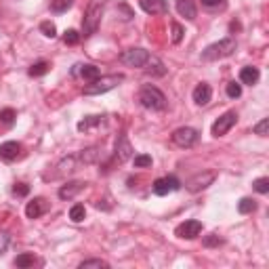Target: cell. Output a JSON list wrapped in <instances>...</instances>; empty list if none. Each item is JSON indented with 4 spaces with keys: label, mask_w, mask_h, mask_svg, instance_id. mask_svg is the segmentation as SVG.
<instances>
[{
    "label": "cell",
    "mask_w": 269,
    "mask_h": 269,
    "mask_svg": "<svg viewBox=\"0 0 269 269\" xmlns=\"http://www.w3.org/2000/svg\"><path fill=\"white\" fill-rule=\"evenodd\" d=\"M139 103L143 105L145 110H151V112H162L166 110V97L158 86L154 84H145L139 91Z\"/></svg>",
    "instance_id": "1"
},
{
    "label": "cell",
    "mask_w": 269,
    "mask_h": 269,
    "mask_svg": "<svg viewBox=\"0 0 269 269\" xmlns=\"http://www.w3.org/2000/svg\"><path fill=\"white\" fill-rule=\"evenodd\" d=\"M236 40L233 38H223L219 40L215 44L206 46V49L202 51V59L204 61H219V59H225V57L233 55V51H236Z\"/></svg>",
    "instance_id": "2"
},
{
    "label": "cell",
    "mask_w": 269,
    "mask_h": 269,
    "mask_svg": "<svg viewBox=\"0 0 269 269\" xmlns=\"http://www.w3.org/2000/svg\"><path fill=\"white\" fill-rule=\"evenodd\" d=\"M101 17H103V3L101 0H93L88 5L86 13H84V19H82V34L84 38L93 36V34L97 32L99 23H101Z\"/></svg>",
    "instance_id": "3"
},
{
    "label": "cell",
    "mask_w": 269,
    "mask_h": 269,
    "mask_svg": "<svg viewBox=\"0 0 269 269\" xmlns=\"http://www.w3.org/2000/svg\"><path fill=\"white\" fill-rule=\"evenodd\" d=\"M124 80L122 74H112V76H99L97 80H93L84 86V95H103L112 88H116Z\"/></svg>",
    "instance_id": "4"
},
{
    "label": "cell",
    "mask_w": 269,
    "mask_h": 269,
    "mask_svg": "<svg viewBox=\"0 0 269 269\" xmlns=\"http://www.w3.org/2000/svg\"><path fill=\"white\" fill-rule=\"evenodd\" d=\"M149 57L151 55L145 49H126L120 53V61L128 67H145Z\"/></svg>",
    "instance_id": "5"
},
{
    "label": "cell",
    "mask_w": 269,
    "mask_h": 269,
    "mask_svg": "<svg viewBox=\"0 0 269 269\" xmlns=\"http://www.w3.org/2000/svg\"><path fill=\"white\" fill-rule=\"evenodd\" d=\"M198 131L192 126H181L177 128V131L172 133V143L174 145H179V147H192L196 141H198Z\"/></svg>",
    "instance_id": "6"
},
{
    "label": "cell",
    "mask_w": 269,
    "mask_h": 269,
    "mask_svg": "<svg viewBox=\"0 0 269 269\" xmlns=\"http://www.w3.org/2000/svg\"><path fill=\"white\" fill-rule=\"evenodd\" d=\"M181 187L179 179L177 177H160L154 181V185H151V190H154L156 196H168L172 192H177Z\"/></svg>",
    "instance_id": "7"
},
{
    "label": "cell",
    "mask_w": 269,
    "mask_h": 269,
    "mask_svg": "<svg viewBox=\"0 0 269 269\" xmlns=\"http://www.w3.org/2000/svg\"><path fill=\"white\" fill-rule=\"evenodd\" d=\"M200 231H202V223H200V221L190 219V221H185V223H181L177 229H174V236L183 238V240H194V238L200 236Z\"/></svg>",
    "instance_id": "8"
},
{
    "label": "cell",
    "mask_w": 269,
    "mask_h": 269,
    "mask_svg": "<svg viewBox=\"0 0 269 269\" xmlns=\"http://www.w3.org/2000/svg\"><path fill=\"white\" fill-rule=\"evenodd\" d=\"M238 122V114L236 112H227V114H223L221 118L213 124V135L215 137H223L225 133H229L231 131V126Z\"/></svg>",
    "instance_id": "9"
},
{
    "label": "cell",
    "mask_w": 269,
    "mask_h": 269,
    "mask_svg": "<svg viewBox=\"0 0 269 269\" xmlns=\"http://www.w3.org/2000/svg\"><path fill=\"white\" fill-rule=\"evenodd\" d=\"M72 74L74 76H80L82 80H86V82H93V80H97L101 76V69L97 65H93V63H84V65L78 63V65H74Z\"/></svg>",
    "instance_id": "10"
},
{
    "label": "cell",
    "mask_w": 269,
    "mask_h": 269,
    "mask_svg": "<svg viewBox=\"0 0 269 269\" xmlns=\"http://www.w3.org/2000/svg\"><path fill=\"white\" fill-rule=\"evenodd\" d=\"M116 158H118L120 162H126L133 158V145L131 141H128V137L124 133L118 135V139H116Z\"/></svg>",
    "instance_id": "11"
},
{
    "label": "cell",
    "mask_w": 269,
    "mask_h": 269,
    "mask_svg": "<svg viewBox=\"0 0 269 269\" xmlns=\"http://www.w3.org/2000/svg\"><path fill=\"white\" fill-rule=\"evenodd\" d=\"M213 181H215V172H200V174H196V177H192L190 181H187V190L190 192H202Z\"/></svg>",
    "instance_id": "12"
},
{
    "label": "cell",
    "mask_w": 269,
    "mask_h": 269,
    "mask_svg": "<svg viewBox=\"0 0 269 269\" xmlns=\"http://www.w3.org/2000/svg\"><path fill=\"white\" fill-rule=\"evenodd\" d=\"M139 7L149 15H166L168 13L166 0H139Z\"/></svg>",
    "instance_id": "13"
},
{
    "label": "cell",
    "mask_w": 269,
    "mask_h": 269,
    "mask_svg": "<svg viewBox=\"0 0 269 269\" xmlns=\"http://www.w3.org/2000/svg\"><path fill=\"white\" fill-rule=\"evenodd\" d=\"M21 156V145L17 141H7L0 145V160L5 162H13Z\"/></svg>",
    "instance_id": "14"
},
{
    "label": "cell",
    "mask_w": 269,
    "mask_h": 269,
    "mask_svg": "<svg viewBox=\"0 0 269 269\" xmlns=\"http://www.w3.org/2000/svg\"><path fill=\"white\" fill-rule=\"evenodd\" d=\"M46 208H49V204H46L44 198H34L26 206V215H28V219H38L46 213Z\"/></svg>",
    "instance_id": "15"
},
{
    "label": "cell",
    "mask_w": 269,
    "mask_h": 269,
    "mask_svg": "<svg viewBox=\"0 0 269 269\" xmlns=\"http://www.w3.org/2000/svg\"><path fill=\"white\" fill-rule=\"evenodd\" d=\"M78 166H80L78 154H76V156H67V158H63V160L59 162V164H57V177H65V174H72Z\"/></svg>",
    "instance_id": "16"
},
{
    "label": "cell",
    "mask_w": 269,
    "mask_h": 269,
    "mask_svg": "<svg viewBox=\"0 0 269 269\" xmlns=\"http://www.w3.org/2000/svg\"><path fill=\"white\" fill-rule=\"evenodd\" d=\"M82 190H84V183L82 181H69V183H65L61 190H59V198H61V200H72V198L76 194H80Z\"/></svg>",
    "instance_id": "17"
},
{
    "label": "cell",
    "mask_w": 269,
    "mask_h": 269,
    "mask_svg": "<svg viewBox=\"0 0 269 269\" xmlns=\"http://www.w3.org/2000/svg\"><path fill=\"white\" fill-rule=\"evenodd\" d=\"M177 11H179V15H181V17L190 19V21H194L196 15H198L194 0H177Z\"/></svg>",
    "instance_id": "18"
},
{
    "label": "cell",
    "mask_w": 269,
    "mask_h": 269,
    "mask_svg": "<svg viewBox=\"0 0 269 269\" xmlns=\"http://www.w3.org/2000/svg\"><path fill=\"white\" fill-rule=\"evenodd\" d=\"M194 101L198 103V105H206L208 101H210V97H213V88H210L208 84H198L196 88H194Z\"/></svg>",
    "instance_id": "19"
},
{
    "label": "cell",
    "mask_w": 269,
    "mask_h": 269,
    "mask_svg": "<svg viewBox=\"0 0 269 269\" xmlns=\"http://www.w3.org/2000/svg\"><path fill=\"white\" fill-rule=\"evenodd\" d=\"M259 78H261V72L256 67H242V72H240V82L242 84H256L259 82Z\"/></svg>",
    "instance_id": "20"
},
{
    "label": "cell",
    "mask_w": 269,
    "mask_h": 269,
    "mask_svg": "<svg viewBox=\"0 0 269 269\" xmlns=\"http://www.w3.org/2000/svg\"><path fill=\"white\" fill-rule=\"evenodd\" d=\"M101 156V149L99 147H88V149H82L78 154V160H80V164H95V162L99 160Z\"/></svg>",
    "instance_id": "21"
},
{
    "label": "cell",
    "mask_w": 269,
    "mask_h": 269,
    "mask_svg": "<svg viewBox=\"0 0 269 269\" xmlns=\"http://www.w3.org/2000/svg\"><path fill=\"white\" fill-rule=\"evenodd\" d=\"M101 122H103V116H88V118H84V120H80V122H78V131L86 133V131H91V128L99 126Z\"/></svg>",
    "instance_id": "22"
},
{
    "label": "cell",
    "mask_w": 269,
    "mask_h": 269,
    "mask_svg": "<svg viewBox=\"0 0 269 269\" xmlns=\"http://www.w3.org/2000/svg\"><path fill=\"white\" fill-rule=\"evenodd\" d=\"M147 72L149 74H154V76H164L166 74V67H164V63H162L158 57H149V61H147Z\"/></svg>",
    "instance_id": "23"
},
{
    "label": "cell",
    "mask_w": 269,
    "mask_h": 269,
    "mask_svg": "<svg viewBox=\"0 0 269 269\" xmlns=\"http://www.w3.org/2000/svg\"><path fill=\"white\" fill-rule=\"evenodd\" d=\"M256 210V202L252 200V198H242V200L238 202V213L240 215H250Z\"/></svg>",
    "instance_id": "24"
},
{
    "label": "cell",
    "mask_w": 269,
    "mask_h": 269,
    "mask_svg": "<svg viewBox=\"0 0 269 269\" xmlns=\"http://www.w3.org/2000/svg\"><path fill=\"white\" fill-rule=\"evenodd\" d=\"M49 67H51V65L46 63V61H38V63H34V65L30 67L28 74H30L32 78H38V76H44L46 72H49Z\"/></svg>",
    "instance_id": "25"
},
{
    "label": "cell",
    "mask_w": 269,
    "mask_h": 269,
    "mask_svg": "<svg viewBox=\"0 0 269 269\" xmlns=\"http://www.w3.org/2000/svg\"><path fill=\"white\" fill-rule=\"evenodd\" d=\"M84 215H86V210L82 204H74L72 210H69V219L74 221V223H80V221H84Z\"/></svg>",
    "instance_id": "26"
},
{
    "label": "cell",
    "mask_w": 269,
    "mask_h": 269,
    "mask_svg": "<svg viewBox=\"0 0 269 269\" xmlns=\"http://www.w3.org/2000/svg\"><path fill=\"white\" fill-rule=\"evenodd\" d=\"M72 5H74V0H53L51 11H53V13H65V11Z\"/></svg>",
    "instance_id": "27"
},
{
    "label": "cell",
    "mask_w": 269,
    "mask_h": 269,
    "mask_svg": "<svg viewBox=\"0 0 269 269\" xmlns=\"http://www.w3.org/2000/svg\"><path fill=\"white\" fill-rule=\"evenodd\" d=\"M110 265L101 261V259H88V261H82L80 263V269H108Z\"/></svg>",
    "instance_id": "28"
},
{
    "label": "cell",
    "mask_w": 269,
    "mask_h": 269,
    "mask_svg": "<svg viewBox=\"0 0 269 269\" xmlns=\"http://www.w3.org/2000/svg\"><path fill=\"white\" fill-rule=\"evenodd\" d=\"M34 263H36V259H34L32 252H23V254H19L17 259H15V265L17 267H32Z\"/></svg>",
    "instance_id": "29"
},
{
    "label": "cell",
    "mask_w": 269,
    "mask_h": 269,
    "mask_svg": "<svg viewBox=\"0 0 269 269\" xmlns=\"http://www.w3.org/2000/svg\"><path fill=\"white\" fill-rule=\"evenodd\" d=\"M15 118H17V114H15V110H11V108L0 112V122H3L5 126H11V124L15 122Z\"/></svg>",
    "instance_id": "30"
},
{
    "label": "cell",
    "mask_w": 269,
    "mask_h": 269,
    "mask_svg": "<svg viewBox=\"0 0 269 269\" xmlns=\"http://www.w3.org/2000/svg\"><path fill=\"white\" fill-rule=\"evenodd\" d=\"M202 244L206 248H215V246H221V244H223V238H219L217 233H208V236H204Z\"/></svg>",
    "instance_id": "31"
},
{
    "label": "cell",
    "mask_w": 269,
    "mask_h": 269,
    "mask_svg": "<svg viewBox=\"0 0 269 269\" xmlns=\"http://www.w3.org/2000/svg\"><path fill=\"white\" fill-rule=\"evenodd\" d=\"M40 32L44 34L46 38H55L57 36V28H55V23H51V21H42L40 23Z\"/></svg>",
    "instance_id": "32"
},
{
    "label": "cell",
    "mask_w": 269,
    "mask_h": 269,
    "mask_svg": "<svg viewBox=\"0 0 269 269\" xmlns=\"http://www.w3.org/2000/svg\"><path fill=\"white\" fill-rule=\"evenodd\" d=\"M252 131H254V135H259V137H267L269 135V118H263L259 124L252 128Z\"/></svg>",
    "instance_id": "33"
},
{
    "label": "cell",
    "mask_w": 269,
    "mask_h": 269,
    "mask_svg": "<svg viewBox=\"0 0 269 269\" xmlns=\"http://www.w3.org/2000/svg\"><path fill=\"white\" fill-rule=\"evenodd\" d=\"M63 42H65V44H69V46L78 44V42H80V34H78L76 30H67V32L63 34Z\"/></svg>",
    "instance_id": "34"
},
{
    "label": "cell",
    "mask_w": 269,
    "mask_h": 269,
    "mask_svg": "<svg viewBox=\"0 0 269 269\" xmlns=\"http://www.w3.org/2000/svg\"><path fill=\"white\" fill-rule=\"evenodd\" d=\"M135 166L137 168H147V166H151V156H147V154H139V156H135Z\"/></svg>",
    "instance_id": "35"
},
{
    "label": "cell",
    "mask_w": 269,
    "mask_h": 269,
    "mask_svg": "<svg viewBox=\"0 0 269 269\" xmlns=\"http://www.w3.org/2000/svg\"><path fill=\"white\" fill-rule=\"evenodd\" d=\"M252 187H254V192H259V194H267V192H269V179H267V177L256 179V181L252 183Z\"/></svg>",
    "instance_id": "36"
},
{
    "label": "cell",
    "mask_w": 269,
    "mask_h": 269,
    "mask_svg": "<svg viewBox=\"0 0 269 269\" xmlns=\"http://www.w3.org/2000/svg\"><path fill=\"white\" fill-rule=\"evenodd\" d=\"M225 91H227V97H229V99H238V97L242 95V86H240L238 82H229Z\"/></svg>",
    "instance_id": "37"
},
{
    "label": "cell",
    "mask_w": 269,
    "mask_h": 269,
    "mask_svg": "<svg viewBox=\"0 0 269 269\" xmlns=\"http://www.w3.org/2000/svg\"><path fill=\"white\" fill-rule=\"evenodd\" d=\"M183 40V28L179 26V23H172V42L179 44Z\"/></svg>",
    "instance_id": "38"
},
{
    "label": "cell",
    "mask_w": 269,
    "mask_h": 269,
    "mask_svg": "<svg viewBox=\"0 0 269 269\" xmlns=\"http://www.w3.org/2000/svg\"><path fill=\"white\" fill-rule=\"evenodd\" d=\"M9 244H11V236L7 231H0V254L9 248Z\"/></svg>",
    "instance_id": "39"
},
{
    "label": "cell",
    "mask_w": 269,
    "mask_h": 269,
    "mask_svg": "<svg viewBox=\"0 0 269 269\" xmlns=\"http://www.w3.org/2000/svg\"><path fill=\"white\" fill-rule=\"evenodd\" d=\"M13 194L19 196V198H23V196H28V194H30V187H28L26 183H17V185L13 187Z\"/></svg>",
    "instance_id": "40"
},
{
    "label": "cell",
    "mask_w": 269,
    "mask_h": 269,
    "mask_svg": "<svg viewBox=\"0 0 269 269\" xmlns=\"http://www.w3.org/2000/svg\"><path fill=\"white\" fill-rule=\"evenodd\" d=\"M202 5L206 9H223L225 7V0H202Z\"/></svg>",
    "instance_id": "41"
}]
</instances>
